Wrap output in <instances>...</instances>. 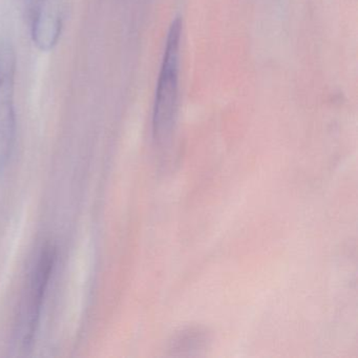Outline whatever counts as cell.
<instances>
[{
	"label": "cell",
	"mask_w": 358,
	"mask_h": 358,
	"mask_svg": "<svg viewBox=\"0 0 358 358\" xmlns=\"http://www.w3.org/2000/svg\"><path fill=\"white\" fill-rule=\"evenodd\" d=\"M182 22L176 18L167 34L166 45L157 83L152 131L159 144L169 141L175 129L179 101L180 48Z\"/></svg>",
	"instance_id": "cell-1"
},
{
	"label": "cell",
	"mask_w": 358,
	"mask_h": 358,
	"mask_svg": "<svg viewBox=\"0 0 358 358\" xmlns=\"http://www.w3.org/2000/svg\"><path fill=\"white\" fill-rule=\"evenodd\" d=\"M210 343V334L202 327H188L178 332L169 343L173 355H198L205 351Z\"/></svg>",
	"instance_id": "cell-5"
},
{
	"label": "cell",
	"mask_w": 358,
	"mask_h": 358,
	"mask_svg": "<svg viewBox=\"0 0 358 358\" xmlns=\"http://www.w3.org/2000/svg\"><path fill=\"white\" fill-rule=\"evenodd\" d=\"M62 30V18L43 0L34 10L32 18L33 43L41 51H51L57 45Z\"/></svg>",
	"instance_id": "cell-4"
},
{
	"label": "cell",
	"mask_w": 358,
	"mask_h": 358,
	"mask_svg": "<svg viewBox=\"0 0 358 358\" xmlns=\"http://www.w3.org/2000/svg\"><path fill=\"white\" fill-rule=\"evenodd\" d=\"M16 53L9 41L0 43V169L8 162L16 136L14 103Z\"/></svg>",
	"instance_id": "cell-3"
},
{
	"label": "cell",
	"mask_w": 358,
	"mask_h": 358,
	"mask_svg": "<svg viewBox=\"0 0 358 358\" xmlns=\"http://www.w3.org/2000/svg\"><path fill=\"white\" fill-rule=\"evenodd\" d=\"M57 259V249L53 244H47L41 249L29 280L28 292L20 309L17 324V338L24 347H29L34 341L41 307Z\"/></svg>",
	"instance_id": "cell-2"
}]
</instances>
